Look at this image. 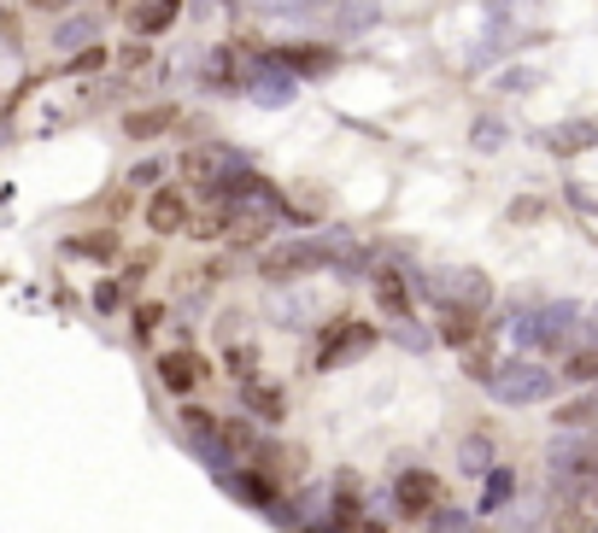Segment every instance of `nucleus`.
<instances>
[{"instance_id":"1a4fd4ad","label":"nucleus","mask_w":598,"mask_h":533,"mask_svg":"<svg viewBox=\"0 0 598 533\" xmlns=\"http://www.w3.org/2000/svg\"><path fill=\"white\" fill-rule=\"evenodd\" d=\"M241 410H252L259 422H282L287 417V393L252 375V382H241Z\"/></svg>"},{"instance_id":"f03ea898","label":"nucleus","mask_w":598,"mask_h":533,"mask_svg":"<svg viewBox=\"0 0 598 533\" xmlns=\"http://www.w3.org/2000/svg\"><path fill=\"white\" fill-rule=\"evenodd\" d=\"M552 370L545 364H528V358H510V364H499L493 370V382H487V393L499 405H540V399H552Z\"/></svg>"},{"instance_id":"6e6552de","label":"nucleus","mask_w":598,"mask_h":533,"mask_svg":"<svg viewBox=\"0 0 598 533\" xmlns=\"http://www.w3.org/2000/svg\"><path fill=\"white\" fill-rule=\"evenodd\" d=\"M370 287H375V305H382L387 317H411V287H405V276L393 264H375Z\"/></svg>"},{"instance_id":"aec40b11","label":"nucleus","mask_w":598,"mask_h":533,"mask_svg":"<svg viewBox=\"0 0 598 533\" xmlns=\"http://www.w3.org/2000/svg\"><path fill=\"white\" fill-rule=\"evenodd\" d=\"M224 364H229V375L252 382V347H229V352H224Z\"/></svg>"},{"instance_id":"9b49d317","label":"nucleus","mask_w":598,"mask_h":533,"mask_svg":"<svg viewBox=\"0 0 598 533\" xmlns=\"http://www.w3.org/2000/svg\"><path fill=\"white\" fill-rule=\"evenodd\" d=\"M177 124H182L177 106H142V112L124 117V135H129V141H159V135L177 129Z\"/></svg>"},{"instance_id":"f3484780","label":"nucleus","mask_w":598,"mask_h":533,"mask_svg":"<svg viewBox=\"0 0 598 533\" xmlns=\"http://www.w3.org/2000/svg\"><path fill=\"white\" fill-rule=\"evenodd\" d=\"M552 417H557V428H587L598 417V399H569L563 410H552Z\"/></svg>"},{"instance_id":"7ed1b4c3","label":"nucleus","mask_w":598,"mask_h":533,"mask_svg":"<svg viewBox=\"0 0 598 533\" xmlns=\"http://www.w3.org/2000/svg\"><path fill=\"white\" fill-rule=\"evenodd\" d=\"M417 287L440 305V311H447V305H475V311H487V299H493V287H487L482 270H447V276H429Z\"/></svg>"},{"instance_id":"0eeeda50","label":"nucleus","mask_w":598,"mask_h":533,"mask_svg":"<svg viewBox=\"0 0 598 533\" xmlns=\"http://www.w3.org/2000/svg\"><path fill=\"white\" fill-rule=\"evenodd\" d=\"M147 223H153L159 235H177V229H188L194 217H188V194H182V188H159V194L147 200Z\"/></svg>"},{"instance_id":"9d476101","label":"nucleus","mask_w":598,"mask_h":533,"mask_svg":"<svg viewBox=\"0 0 598 533\" xmlns=\"http://www.w3.org/2000/svg\"><path fill=\"white\" fill-rule=\"evenodd\" d=\"M200 375H206V364H200L194 352H165V358H159V382L177 393V399H188V393H194Z\"/></svg>"},{"instance_id":"5701e85b","label":"nucleus","mask_w":598,"mask_h":533,"mask_svg":"<svg viewBox=\"0 0 598 533\" xmlns=\"http://www.w3.org/2000/svg\"><path fill=\"white\" fill-rule=\"evenodd\" d=\"M159 177H165V170H159V165H153V159L129 170V182H135V188H153V182H159Z\"/></svg>"},{"instance_id":"412c9836","label":"nucleus","mask_w":598,"mask_h":533,"mask_svg":"<svg viewBox=\"0 0 598 533\" xmlns=\"http://www.w3.org/2000/svg\"><path fill=\"white\" fill-rule=\"evenodd\" d=\"M159 317H165V311H159V305H135V317H129V329H135V334H153V329H159Z\"/></svg>"},{"instance_id":"4468645a","label":"nucleus","mask_w":598,"mask_h":533,"mask_svg":"<svg viewBox=\"0 0 598 533\" xmlns=\"http://www.w3.org/2000/svg\"><path fill=\"white\" fill-rule=\"evenodd\" d=\"M177 12H182V0H147L129 24H135V36H159V30L177 24Z\"/></svg>"},{"instance_id":"b1692460","label":"nucleus","mask_w":598,"mask_h":533,"mask_svg":"<svg viewBox=\"0 0 598 533\" xmlns=\"http://www.w3.org/2000/svg\"><path fill=\"white\" fill-rule=\"evenodd\" d=\"M82 36H89V24H65V30H59V47H77Z\"/></svg>"},{"instance_id":"c85d7f7f","label":"nucleus","mask_w":598,"mask_h":533,"mask_svg":"<svg viewBox=\"0 0 598 533\" xmlns=\"http://www.w3.org/2000/svg\"><path fill=\"white\" fill-rule=\"evenodd\" d=\"M575 533H598V528H575Z\"/></svg>"},{"instance_id":"2eb2a0df","label":"nucleus","mask_w":598,"mask_h":533,"mask_svg":"<svg viewBox=\"0 0 598 533\" xmlns=\"http://www.w3.org/2000/svg\"><path fill=\"white\" fill-rule=\"evenodd\" d=\"M510 492H517V469H487V487H482V515H499L510 504Z\"/></svg>"},{"instance_id":"a211bd4d","label":"nucleus","mask_w":598,"mask_h":533,"mask_svg":"<svg viewBox=\"0 0 598 533\" xmlns=\"http://www.w3.org/2000/svg\"><path fill=\"white\" fill-rule=\"evenodd\" d=\"M429 533H470V515L464 510H435L429 515Z\"/></svg>"},{"instance_id":"6ab92c4d","label":"nucleus","mask_w":598,"mask_h":533,"mask_svg":"<svg viewBox=\"0 0 598 533\" xmlns=\"http://www.w3.org/2000/svg\"><path fill=\"white\" fill-rule=\"evenodd\" d=\"M464 469H470V475H487V469H493L487 440H464Z\"/></svg>"},{"instance_id":"423d86ee","label":"nucleus","mask_w":598,"mask_h":533,"mask_svg":"<svg viewBox=\"0 0 598 533\" xmlns=\"http://www.w3.org/2000/svg\"><path fill=\"white\" fill-rule=\"evenodd\" d=\"M370 347H375V329H370V322H340L335 334H323V347H317V370H340L347 358L370 352Z\"/></svg>"},{"instance_id":"cd10ccee","label":"nucleus","mask_w":598,"mask_h":533,"mask_svg":"<svg viewBox=\"0 0 598 533\" xmlns=\"http://www.w3.org/2000/svg\"><path fill=\"white\" fill-rule=\"evenodd\" d=\"M300 533H323V528H300Z\"/></svg>"},{"instance_id":"39448f33","label":"nucleus","mask_w":598,"mask_h":533,"mask_svg":"<svg viewBox=\"0 0 598 533\" xmlns=\"http://www.w3.org/2000/svg\"><path fill=\"white\" fill-rule=\"evenodd\" d=\"M393 510L399 515H435L440 510V480L429 469H405L393 480Z\"/></svg>"},{"instance_id":"ddd939ff","label":"nucleus","mask_w":598,"mask_h":533,"mask_svg":"<svg viewBox=\"0 0 598 533\" xmlns=\"http://www.w3.org/2000/svg\"><path fill=\"white\" fill-rule=\"evenodd\" d=\"M224 487H229V492H241V498H252V504H259V510H270V515L282 510V498H277V487H270V480H259V475H247V469H235V475H224Z\"/></svg>"},{"instance_id":"a878e982","label":"nucleus","mask_w":598,"mask_h":533,"mask_svg":"<svg viewBox=\"0 0 598 533\" xmlns=\"http://www.w3.org/2000/svg\"><path fill=\"white\" fill-rule=\"evenodd\" d=\"M36 7H71V0H36Z\"/></svg>"},{"instance_id":"dca6fc26","label":"nucleus","mask_w":598,"mask_h":533,"mask_svg":"<svg viewBox=\"0 0 598 533\" xmlns=\"http://www.w3.org/2000/svg\"><path fill=\"white\" fill-rule=\"evenodd\" d=\"M593 141H598V117H593V124H569L563 135H552L557 152H580V147H593Z\"/></svg>"},{"instance_id":"393cba45","label":"nucleus","mask_w":598,"mask_h":533,"mask_svg":"<svg viewBox=\"0 0 598 533\" xmlns=\"http://www.w3.org/2000/svg\"><path fill=\"white\" fill-rule=\"evenodd\" d=\"M100 59H106V54H100V47H94V54H77V59H71V71H94Z\"/></svg>"},{"instance_id":"f8f14e48","label":"nucleus","mask_w":598,"mask_h":533,"mask_svg":"<svg viewBox=\"0 0 598 533\" xmlns=\"http://www.w3.org/2000/svg\"><path fill=\"white\" fill-rule=\"evenodd\" d=\"M447 322H440V340H447V347H475V340H482V311H475V305H447V311H440Z\"/></svg>"},{"instance_id":"20e7f679","label":"nucleus","mask_w":598,"mask_h":533,"mask_svg":"<svg viewBox=\"0 0 598 533\" xmlns=\"http://www.w3.org/2000/svg\"><path fill=\"white\" fill-rule=\"evenodd\" d=\"M235 147H224V141H200V147H182V177L188 182H206V188H217L224 177H235Z\"/></svg>"},{"instance_id":"f257e3e1","label":"nucleus","mask_w":598,"mask_h":533,"mask_svg":"<svg viewBox=\"0 0 598 533\" xmlns=\"http://www.w3.org/2000/svg\"><path fill=\"white\" fill-rule=\"evenodd\" d=\"M580 329V311L575 305H540V311H522L510 322V340L517 347H540V352H563Z\"/></svg>"},{"instance_id":"bb28decb","label":"nucleus","mask_w":598,"mask_h":533,"mask_svg":"<svg viewBox=\"0 0 598 533\" xmlns=\"http://www.w3.org/2000/svg\"><path fill=\"white\" fill-rule=\"evenodd\" d=\"M358 533H382V528H375V522H364V528H358Z\"/></svg>"},{"instance_id":"4be33fe9","label":"nucleus","mask_w":598,"mask_h":533,"mask_svg":"<svg viewBox=\"0 0 598 533\" xmlns=\"http://www.w3.org/2000/svg\"><path fill=\"white\" fill-rule=\"evenodd\" d=\"M71 252H89V258H106V252H112V235H82V240H71Z\"/></svg>"},{"instance_id":"c756f323","label":"nucleus","mask_w":598,"mask_h":533,"mask_svg":"<svg viewBox=\"0 0 598 533\" xmlns=\"http://www.w3.org/2000/svg\"><path fill=\"white\" fill-rule=\"evenodd\" d=\"M593 498H598V487H593Z\"/></svg>"}]
</instances>
